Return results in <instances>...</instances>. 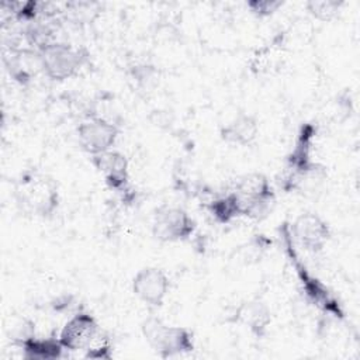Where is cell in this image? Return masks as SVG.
<instances>
[{
	"label": "cell",
	"mask_w": 360,
	"mask_h": 360,
	"mask_svg": "<svg viewBox=\"0 0 360 360\" xmlns=\"http://www.w3.org/2000/svg\"><path fill=\"white\" fill-rule=\"evenodd\" d=\"M281 245H283V252L294 269L295 277L298 280L300 290L305 300L314 305L318 311L322 314L336 319V321H345L346 319V312L339 301V298L333 294V291L318 277L315 276L305 262L301 259L297 245L292 240L291 232H290V225L288 222H283L278 228Z\"/></svg>",
	"instance_id": "1"
},
{
	"label": "cell",
	"mask_w": 360,
	"mask_h": 360,
	"mask_svg": "<svg viewBox=\"0 0 360 360\" xmlns=\"http://www.w3.org/2000/svg\"><path fill=\"white\" fill-rule=\"evenodd\" d=\"M315 136L316 127L311 122L302 124L298 129L294 145L285 156L281 177L277 180L280 188L284 191L298 190L307 180L319 177L325 173V167L312 159Z\"/></svg>",
	"instance_id": "2"
},
{
	"label": "cell",
	"mask_w": 360,
	"mask_h": 360,
	"mask_svg": "<svg viewBox=\"0 0 360 360\" xmlns=\"http://www.w3.org/2000/svg\"><path fill=\"white\" fill-rule=\"evenodd\" d=\"M14 200L21 212L49 218L59 207V187L49 174L27 172L21 174L14 186Z\"/></svg>",
	"instance_id": "3"
},
{
	"label": "cell",
	"mask_w": 360,
	"mask_h": 360,
	"mask_svg": "<svg viewBox=\"0 0 360 360\" xmlns=\"http://www.w3.org/2000/svg\"><path fill=\"white\" fill-rule=\"evenodd\" d=\"M141 332L149 347L162 359H169L194 350L193 333L186 326L169 325L150 315L141 323Z\"/></svg>",
	"instance_id": "4"
},
{
	"label": "cell",
	"mask_w": 360,
	"mask_h": 360,
	"mask_svg": "<svg viewBox=\"0 0 360 360\" xmlns=\"http://www.w3.org/2000/svg\"><path fill=\"white\" fill-rule=\"evenodd\" d=\"M232 190L242 202L243 217L262 221L269 217L276 204V191L263 173H249L239 177Z\"/></svg>",
	"instance_id": "5"
},
{
	"label": "cell",
	"mask_w": 360,
	"mask_h": 360,
	"mask_svg": "<svg viewBox=\"0 0 360 360\" xmlns=\"http://www.w3.org/2000/svg\"><path fill=\"white\" fill-rule=\"evenodd\" d=\"M39 53L42 73L53 82H63L73 77L87 59V53L82 48L62 41L45 46Z\"/></svg>",
	"instance_id": "6"
},
{
	"label": "cell",
	"mask_w": 360,
	"mask_h": 360,
	"mask_svg": "<svg viewBox=\"0 0 360 360\" xmlns=\"http://www.w3.org/2000/svg\"><path fill=\"white\" fill-rule=\"evenodd\" d=\"M197 224L181 207L172 204L159 205L152 215V235L162 243L183 242L191 238Z\"/></svg>",
	"instance_id": "7"
},
{
	"label": "cell",
	"mask_w": 360,
	"mask_h": 360,
	"mask_svg": "<svg viewBox=\"0 0 360 360\" xmlns=\"http://www.w3.org/2000/svg\"><path fill=\"white\" fill-rule=\"evenodd\" d=\"M120 132L117 124L98 115L87 117L76 128L79 145L90 156L112 149Z\"/></svg>",
	"instance_id": "8"
},
{
	"label": "cell",
	"mask_w": 360,
	"mask_h": 360,
	"mask_svg": "<svg viewBox=\"0 0 360 360\" xmlns=\"http://www.w3.org/2000/svg\"><path fill=\"white\" fill-rule=\"evenodd\" d=\"M288 225L294 243L309 253L322 252L330 239L328 222L315 212H301Z\"/></svg>",
	"instance_id": "9"
},
{
	"label": "cell",
	"mask_w": 360,
	"mask_h": 360,
	"mask_svg": "<svg viewBox=\"0 0 360 360\" xmlns=\"http://www.w3.org/2000/svg\"><path fill=\"white\" fill-rule=\"evenodd\" d=\"M134 295L148 307H162L169 291L170 280L165 270L155 266L139 269L131 281Z\"/></svg>",
	"instance_id": "10"
},
{
	"label": "cell",
	"mask_w": 360,
	"mask_h": 360,
	"mask_svg": "<svg viewBox=\"0 0 360 360\" xmlns=\"http://www.w3.org/2000/svg\"><path fill=\"white\" fill-rule=\"evenodd\" d=\"M100 332L101 326L94 315L87 311H77L65 322L58 339L66 352H77L86 350Z\"/></svg>",
	"instance_id": "11"
},
{
	"label": "cell",
	"mask_w": 360,
	"mask_h": 360,
	"mask_svg": "<svg viewBox=\"0 0 360 360\" xmlns=\"http://www.w3.org/2000/svg\"><path fill=\"white\" fill-rule=\"evenodd\" d=\"M91 163L103 176L104 183L112 191L122 193L129 188V162L128 158L115 149L91 156Z\"/></svg>",
	"instance_id": "12"
},
{
	"label": "cell",
	"mask_w": 360,
	"mask_h": 360,
	"mask_svg": "<svg viewBox=\"0 0 360 360\" xmlns=\"http://www.w3.org/2000/svg\"><path fill=\"white\" fill-rule=\"evenodd\" d=\"M3 62L11 79L20 84L30 83L39 72H42L41 53L32 48L10 46L4 53Z\"/></svg>",
	"instance_id": "13"
},
{
	"label": "cell",
	"mask_w": 360,
	"mask_h": 360,
	"mask_svg": "<svg viewBox=\"0 0 360 360\" xmlns=\"http://www.w3.org/2000/svg\"><path fill=\"white\" fill-rule=\"evenodd\" d=\"M229 321L245 325L255 338L262 339L266 336L271 323V311L264 301L252 298L240 302Z\"/></svg>",
	"instance_id": "14"
},
{
	"label": "cell",
	"mask_w": 360,
	"mask_h": 360,
	"mask_svg": "<svg viewBox=\"0 0 360 360\" xmlns=\"http://www.w3.org/2000/svg\"><path fill=\"white\" fill-rule=\"evenodd\" d=\"M259 135V121L256 115L248 112H239L231 121L219 129V138L236 146H249L252 145Z\"/></svg>",
	"instance_id": "15"
},
{
	"label": "cell",
	"mask_w": 360,
	"mask_h": 360,
	"mask_svg": "<svg viewBox=\"0 0 360 360\" xmlns=\"http://www.w3.org/2000/svg\"><path fill=\"white\" fill-rule=\"evenodd\" d=\"M205 210L208 215L217 224H221V225H228L232 221L243 217L242 202L233 190L219 194L212 200H210L205 204Z\"/></svg>",
	"instance_id": "16"
},
{
	"label": "cell",
	"mask_w": 360,
	"mask_h": 360,
	"mask_svg": "<svg viewBox=\"0 0 360 360\" xmlns=\"http://www.w3.org/2000/svg\"><path fill=\"white\" fill-rule=\"evenodd\" d=\"M21 354L27 360H56L63 356L65 347L56 338L34 336L20 347Z\"/></svg>",
	"instance_id": "17"
},
{
	"label": "cell",
	"mask_w": 360,
	"mask_h": 360,
	"mask_svg": "<svg viewBox=\"0 0 360 360\" xmlns=\"http://www.w3.org/2000/svg\"><path fill=\"white\" fill-rule=\"evenodd\" d=\"M4 329L8 340L17 347H20L22 343L37 335L35 323L30 318L22 315H11L7 319Z\"/></svg>",
	"instance_id": "18"
},
{
	"label": "cell",
	"mask_w": 360,
	"mask_h": 360,
	"mask_svg": "<svg viewBox=\"0 0 360 360\" xmlns=\"http://www.w3.org/2000/svg\"><path fill=\"white\" fill-rule=\"evenodd\" d=\"M342 6L343 1L336 0H309L305 3L308 13L319 21H330L335 18L339 14Z\"/></svg>",
	"instance_id": "19"
},
{
	"label": "cell",
	"mask_w": 360,
	"mask_h": 360,
	"mask_svg": "<svg viewBox=\"0 0 360 360\" xmlns=\"http://www.w3.org/2000/svg\"><path fill=\"white\" fill-rule=\"evenodd\" d=\"M271 242L264 236V235H255V238L250 239L249 243H246L245 246H240V249L238 250L239 255V260H243L246 264L252 263V262H257V259L260 260L262 255L264 253V250L269 248Z\"/></svg>",
	"instance_id": "20"
},
{
	"label": "cell",
	"mask_w": 360,
	"mask_h": 360,
	"mask_svg": "<svg viewBox=\"0 0 360 360\" xmlns=\"http://www.w3.org/2000/svg\"><path fill=\"white\" fill-rule=\"evenodd\" d=\"M84 357L86 359H111L112 357V342L110 336L105 332H100L94 340L89 345V347L84 350Z\"/></svg>",
	"instance_id": "21"
},
{
	"label": "cell",
	"mask_w": 360,
	"mask_h": 360,
	"mask_svg": "<svg viewBox=\"0 0 360 360\" xmlns=\"http://www.w3.org/2000/svg\"><path fill=\"white\" fill-rule=\"evenodd\" d=\"M281 6H283V1H280V0H249V1H246V8L257 18L270 17Z\"/></svg>",
	"instance_id": "22"
}]
</instances>
